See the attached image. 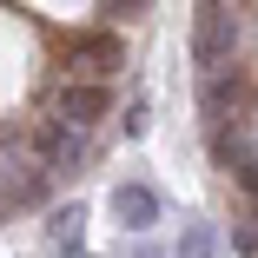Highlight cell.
I'll return each mask as SVG.
<instances>
[{
    "instance_id": "7",
    "label": "cell",
    "mask_w": 258,
    "mask_h": 258,
    "mask_svg": "<svg viewBox=\"0 0 258 258\" xmlns=\"http://www.w3.org/2000/svg\"><path fill=\"white\" fill-rule=\"evenodd\" d=\"M113 219H119L126 232H152V225H159V192L139 185V179L113 185Z\"/></svg>"
},
{
    "instance_id": "2",
    "label": "cell",
    "mask_w": 258,
    "mask_h": 258,
    "mask_svg": "<svg viewBox=\"0 0 258 258\" xmlns=\"http://www.w3.org/2000/svg\"><path fill=\"white\" fill-rule=\"evenodd\" d=\"M205 139H212V166L225 179H238L251 199H258V146H251V113H232L219 126H205Z\"/></svg>"
},
{
    "instance_id": "8",
    "label": "cell",
    "mask_w": 258,
    "mask_h": 258,
    "mask_svg": "<svg viewBox=\"0 0 258 258\" xmlns=\"http://www.w3.org/2000/svg\"><path fill=\"white\" fill-rule=\"evenodd\" d=\"M46 245H53V251H80V245H86V205H53Z\"/></svg>"
},
{
    "instance_id": "1",
    "label": "cell",
    "mask_w": 258,
    "mask_h": 258,
    "mask_svg": "<svg viewBox=\"0 0 258 258\" xmlns=\"http://www.w3.org/2000/svg\"><path fill=\"white\" fill-rule=\"evenodd\" d=\"M238 46H245L238 7L232 0H199V14H192V60H199V73L238 67Z\"/></svg>"
},
{
    "instance_id": "9",
    "label": "cell",
    "mask_w": 258,
    "mask_h": 258,
    "mask_svg": "<svg viewBox=\"0 0 258 258\" xmlns=\"http://www.w3.org/2000/svg\"><path fill=\"white\" fill-rule=\"evenodd\" d=\"M172 258H219V232L212 225H185L179 245H172Z\"/></svg>"
},
{
    "instance_id": "3",
    "label": "cell",
    "mask_w": 258,
    "mask_h": 258,
    "mask_svg": "<svg viewBox=\"0 0 258 258\" xmlns=\"http://www.w3.org/2000/svg\"><path fill=\"white\" fill-rule=\"evenodd\" d=\"M27 146H33V159L53 172V179L93 159V133H73V126H60V119H40V126L27 133Z\"/></svg>"
},
{
    "instance_id": "4",
    "label": "cell",
    "mask_w": 258,
    "mask_h": 258,
    "mask_svg": "<svg viewBox=\"0 0 258 258\" xmlns=\"http://www.w3.org/2000/svg\"><path fill=\"white\" fill-rule=\"evenodd\" d=\"M106 113H113V86H99V80H60V86H53V119H60V126L93 133Z\"/></svg>"
},
{
    "instance_id": "6",
    "label": "cell",
    "mask_w": 258,
    "mask_h": 258,
    "mask_svg": "<svg viewBox=\"0 0 258 258\" xmlns=\"http://www.w3.org/2000/svg\"><path fill=\"white\" fill-rule=\"evenodd\" d=\"M199 113H205V126H219V119H232V113H251V86H245V73H238V67L205 73V80H199Z\"/></svg>"
},
{
    "instance_id": "10",
    "label": "cell",
    "mask_w": 258,
    "mask_h": 258,
    "mask_svg": "<svg viewBox=\"0 0 258 258\" xmlns=\"http://www.w3.org/2000/svg\"><path fill=\"white\" fill-rule=\"evenodd\" d=\"M133 258H159V251H152V245H139V251H133Z\"/></svg>"
},
{
    "instance_id": "5",
    "label": "cell",
    "mask_w": 258,
    "mask_h": 258,
    "mask_svg": "<svg viewBox=\"0 0 258 258\" xmlns=\"http://www.w3.org/2000/svg\"><path fill=\"white\" fill-rule=\"evenodd\" d=\"M67 67H73L67 80H99V86H106V73L126 67V40H119V33H73Z\"/></svg>"
}]
</instances>
